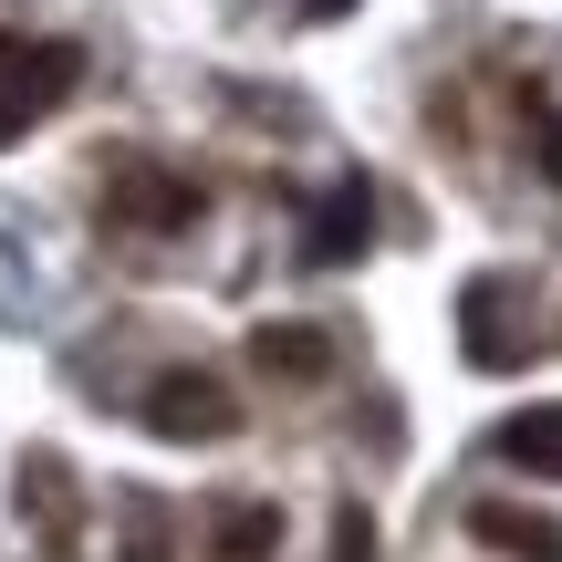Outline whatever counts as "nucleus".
I'll use <instances>...</instances> for the list:
<instances>
[{"label":"nucleus","instance_id":"f257e3e1","mask_svg":"<svg viewBox=\"0 0 562 562\" xmlns=\"http://www.w3.org/2000/svg\"><path fill=\"white\" fill-rule=\"evenodd\" d=\"M74 74H83V63L63 53V42L0 32V146H11V136H32V125L53 115L63 94H74Z\"/></svg>","mask_w":562,"mask_h":562},{"label":"nucleus","instance_id":"f03ea898","mask_svg":"<svg viewBox=\"0 0 562 562\" xmlns=\"http://www.w3.org/2000/svg\"><path fill=\"white\" fill-rule=\"evenodd\" d=\"M146 427H157V438L209 448V438L240 427V396H229L220 375H199V364H178V375H157V396H146Z\"/></svg>","mask_w":562,"mask_h":562},{"label":"nucleus","instance_id":"7ed1b4c3","mask_svg":"<svg viewBox=\"0 0 562 562\" xmlns=\"http://www.w3.org/2000/svg\"><path fill=\"white\" fill-rule=\"evenodd\" d=\"M510 302H521V292H510L501 271L459 292V344H469V364H490V375H501V364H531V323L510 313Z\"/></svg>","mask_w":562,"mask_h":562},{"label":"nucleus","instance_id":"20e7f679","mask_svg":"<svg viewBox=\"0 0 562 562\" xmlns=\"http://www.w3.org/2000/svg\"><path fill=\"white\" fill-rule=\"evenodd\" d=\"M104 209H115L125 229H188L199 220V188H188L178 167H157V157H125L115 188H104Z\"/></svg>","mask_w":562,"mask_h":562},{"label":"nucleus","instance_id":"39448f33","mask_svg":"<svg viewBox=\"0 0 562 562\" xmlns=\"http://www.w3.org/2000/svg\"><path fill=\"white\" fill-rule=\"evenodd\" d=\"M364 240H375V188H364V178H344L334 199H323V220H313V240H302V261H313V271H334V261H355Z\"/></svg>","mask_w":562,"mask_h":562},{"label":"nucleus","instance_id":"423d86ee","mask_svg":"<svg viewBox=\"0 0 562 562\" xmlns=\"http://www.w3.org/2000/svg\"><path fill=\"white\" fill-rule=\"evenodd\" d=\"M469 531H480L490 552H521V562H562V521H552V510H510V501H480V510H469Z\"/></svg>","mask_w":562,"mask_h":562},{"label":"nucleus","instance_id":"0eeeda50","mask_svg":"<svg viewBox=\"0 0 562 562\" xmlns=\"http://www.w3.org/2000/svg\"><path fill=\"white\" fill-rule=\"evenodd\" d=\"M501 448L510 469H531V480H562V396H542V406H521V417H501Z\"/></svg>","mask_w":562,"mask_h":562},{"label":"nucleus","instance_id":"6e6552de","mask_svg":"<svg viewBox=\"0 0 562 562\" xmlns=\"http://www.w3.org/2000/svg\"><path fill=\"white\" fill-rule=\"evenodd\" d=\"M250 364L313 385V375H334V334H313V323H261V334H250Z\"/></svg>","mask_w":562,"mask_h":562},{"label":"nucleus","instance_id":"1a4fd4ad","mask_svg":"<svg viewBox=\"0 0 562 562\" xmlns=\"http://www.w3.org/2000/svg\"><path fill=\"white\" fill-rule=\"evenodd\" d=\"M271 542H281V510L261 501V510H220V562H271Z\"/></svg>","mask_w":562,"mask_h":562},{"label":"nucleus","instance_id":"9d476101","mask_svg":"<svg viewBox=\"0 0 562 562\" xmlns=\"http://www.w3.org/2000/svg\"><path fill=\"white\" fill-rule=\"evenodd\" d=\"M334 562H375V521H364L355 501L334 510Z\"/></svg>","mask_w":562,"mask_h":562},{"label":"nucleus","instance_id":"9b49d317","mask_svg":"<svg viewBox=\"0 0 562 562\" xmlns=\"http://www.w3.org/2000/svg\"><path fill=\"white\" fill-rule=\"evenodd\" d=\"M531 125H542V167H552V188H562V115H552V104H531Z\"/></svg>","mask_w":562,"mask_h":562},{"label":"nucleus","instance_id":"f8f14e48","mask_svg":"<svg viewBox=\"0 0 562 562\" xmlns=\"http://www.w3.org/2000/svg\"><path fill=\"white\" fill-rule=\"evenodd\" d=\"M334 11H355V0H302V21H334Z\"/></svg>","mask_w":562,"mask_h":562}]
</instances>
